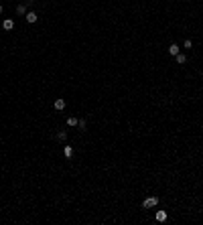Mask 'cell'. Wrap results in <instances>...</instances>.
Instances as JSON below:
<instances>
[{"label": "cell", "mask_w": 203, "mask_h": 225, "mask_svg": "<svg viewBox=\"0 0 203 225\" xmlns=\"http://www.w3.org/2000/svg\"><path fill=\"white\" fill-rule=\"evenodd\" d=\"M53 108H55V110H59V112H61V110L65 108V100H63V97H57V100L53 101Z\"/></svg>", "instance_id": "obj_2"}, {"label": "cell", "mask_w": 203, "mask_h": 225, "mask_svg": "<svg viewBox=\"0 0 203 225\" xmlns=\"http://www.w3.org/2000/svg\"><path fill=\"white\" fill-rule=\"evenodd\" d=\"M175 61H177L179 65H185V63H187V57H185V55H181V53H179V55H175Z\"/></svg>", "instance_id": "obj_10"}, {"label": "cell", "mask_w": 203, "mask_h": 225, "mask_svg": "<svg viewBox=\"0 0 203 225\" xmlns=\"http://www.w3.org/2000/svg\"><path fill=\"white\" fill-rule=\"evenodd\" d=\"M179 51H181V47L177 45V43H173V45L169 47V53H171L173 57H175V55H179Z\"/></svg>", "instance_id": "obj_6"}, {"label": "cell", "mask_w": 203, "mask_h": 225, "mask_svg": "<svg viewBox=\"0 0 203 225\" xmlns=\"http://www.w3.org/2000/svg\"><path fill=\"white\" fill-rule=\"evenodd\" d=\"M63 154H65V158H69V160H71V158H73V154H75V152H73V146H65L63 148Z\"/></svg>", "instance_id": "obj_5"}, {"label": "cell", "mask_w": 203, "mask_h": 225, "mask_svg": "<svg viewBox=\"0 0 203 225\" xmlns=\"http://www.w3.org/2000/svg\"><path fill=\"white\" fill-rule=\"evenodd\" d=\"M26 6H24V4H18V6H16V14H18V16H24V14H26Z\"/></svg>", "instance_id": "obj_7"}, {"label": "cell", "mask_w": 203, "mask_h": 225, "mask_svg": "<svg viewBox=\"0 0 203 225\" xmlns=\"http://www.w3.org/2000/svg\"><path fill=\"white\" fill-rule=\"evenodd\" d=\"M77 122H79V120L75 118V116H71V118H67V126H69V128H73V126H77Z\"/></svg>", "instance_id": "obj_11"}, {"label": "cell", "mask_w": 203, "mask_h": 225, "mask_svg": "<svg viewBox=\"0 0 203 225\" xmlns=\"http://www.w3.org/2000/svg\"><path fill=\"white\" fill-rule=\"evenodd\" d=\"M24 16H26V23H31V24L37 23V12H35V10H29Z\"/></svg>", "instance_id": "obj_4"}, {"label": "cell", "mask_w": 203, "mask_h": 225, "mask_svg": "<svg viewBox=\"0 0 203 225\" xmlns=\"http://www.w3.org/2000/svg\"><path fill=\"white\" fill-rule=\"evenodd\" d=\"M2 29H4V31H12V29H14V21H12V18H4Z\"/></svg>", "instance_id": "obj_3"}, {"label": "cell", "mask_w": 203, "mask_h": 225, "mask_svg": "<svg viewBox=\"0 0 203 225\" xmlns=\"http://www.w3.org/2000/svg\"><path fill=\"white\" fill-rule=\"evenodd\" d=\"M193 47V41H185V49H191Z\"/></svg>", "instance_id": "obj_13"}, {"label": "cell", "mask_w": 203, "mask_h": 225, "mask_svg": "<svg viewBox=\"0 0 203 225\" xmlns=\"http://www.w3.org/2000/svg\"><path fill=\"white\" fill-rule=\"evenodd\" d=\"M157 221H167V211H157Z\"/></svg>", "instance_id": "obj_9"}, {"label": "cell", "mask_w": 203, "mask_h": 225, "mask_svg": "<svg viewBox=\"0 0 203 225\" xmlns=\"http://www.w3.org/2000/svg\"><path fill=\"white\" fill-rule=\"evenodd\" d=\"M77 126L81 128V130H85V120H79V122H77Z\"/></svg>", "instance_id": "obj_12"}, {"label": "cell", "mask_w": 203, "mask_h": 225, "mask_svg": "<svg viewBox=\"0 0 203 225\" xmlns=\"http://www.w3.org/2000/svg\"><path fill=\"white\" fill-rule=\"evenodd\" d=\"M2 12H4V8H2V6H0V14H2Z\"/></svg>", "instance_id": "obj_14"}, {"label": "cell", "mask_w": 203, "mask_h": 225, "mask_svg": "<svg viewBox=\"0 0 203 225\" xmlns=\"http://www.w3.org/2000/svg\"><path fill=\"white\" fill-rule=\"evenodd\" d=\"M158 205V197H146L144 201H142V207L144 209H154Z\"/></svg>", "instance_id": "obj_1"}, {"label": "cell", "mask_w": 203, "mask_h": 225, "mask_svg": "<svg viewBox=\"0 0 203 225\" xmlns=\"http://www.w3.org/2000/svg\"><path fill=\"white\" fill-rule=\"evenodd\" d=\"M57 140H59V142H65V140H67V132H65V130H59V132H57Z\"/></svg>", "instance_id": "obj_8"}]
</instances>
